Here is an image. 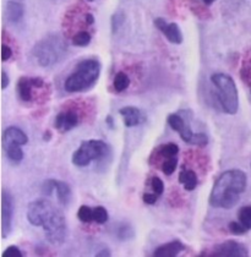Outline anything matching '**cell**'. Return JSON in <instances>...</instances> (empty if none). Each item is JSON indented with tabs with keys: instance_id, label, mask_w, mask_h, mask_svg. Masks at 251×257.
Listing matches in <instances>:
<instances>
[{
	"instance_id": "4dcf8cb0",
	"label": "cell",
	"mask_w": 251,
	"mask_h": 257,
	"mask_svg": "<svg viewBox=\"0 0 251 257\" xmlns=\"http://www.w3.org/2000/svg\"><path fill=\"white\" fill-rule=\"evenodd\" d=\"M191 145H196V146H206L208 144V138L206 134H194V138H192Z\"/></svg>"
},
{
	"instance_id": "3957f363",
	"label": "cell",
	"mask_w": 251,
	"mask_h": 257,
	"mask_svg": "<svg viewBox=\"0 0 251 257\" xmlns=\"http://www.w3.org/2000/svg\"><path fill=\"white\" fill-rule=\"evenodd\" d=\"M100 63L96 59L82 60L64 82V88L69 93L87 91L99 79Z\"/></svg>"
},
{
	"instance_id": "6da1fadb",
	"label": "cell",
	"mask_w": 251,
	"mask_h": 257,
	"mask_svg": "<svg viewBox=\"0 0 251 257\" xmlns=\"http://www.w3.org/2000/svg\"><path fill=\"white\" fill-rule=\"evenodd\" d=\"M27 220L33 227H42L46 239L53 245H61L66 237L65 217L52 202L38 198L27 207Z\"/></svg>"
},
{
	"instance_id": "4316f807",
	"label": "cell",
	"mask_w": 251,
	"mask_h": 257,
	"mask_svg": "<svg viewBox=\"0 0 251 257\" xmlns=\"http://www.w3.org/2000/svg\"><path fill=\"white\" fill-rule=\"evenodd\" d=\"M93 220L98 224H104L108 220V212L107 209L102 206H98V207L93 208Z\"/></svg>"
},
{
	"instance_id": "ffe728a7",
	"label": "cell",
	"mask_w": 251,
	"mask_h": 257,
	"mask_svg": "<svg viewBox=\"0 0 251 257\" xmlns=\"http://www.w3.org/2000/svg\"><path fill=\"white\" fill-rule=\"evenodd\" d=\"M5 151H7L8 158L10 159L13 163H20L24 159V151H22L21 146L19 145H9V146H4Z\"/></svg>"
},
{
	"instance_id": "52a82bcc",
	"label": "cell",
	"mask_w": 251,
	"mask_h": 257,
	"mask_svg": "<svg viewBox=\"0 0 251 257\" xmlns=\"http://www.w3.org/2000/svg\"><path fill=\"white\" fill-rule=\"evenodd\" d=\"M249 255L246 246L242 242L235 241V240H228L222 244L216 245L211 250L210 255L213 257H246Z\"/></svg>"
},
{
	"instance_id": "60d3db41",
	"label": "cell",
	"mask_w": 251,
	"mask_h": 257,
	"mask_svg": "<svg viewBox=\"0 0 251 257\" xmlns=\"http://www.w3.org/2000/svg\"><path fill=\"white\" fill-rule=\"evenodd\" d=\"M213 2H216V0H203V3H205L206 5H211Z\"/></svg>"
},
{
	"instance_id": "603a6c76",
	"label": "cell",
	"mask_w": 251,
	"mask_h": 257,
	"mask_svg": "<svg viewBox=\"0 0 251 257\" xmlns=\"http://www.w3.org/2000/svg\"><path fill=\"white\" fill-rule=\"evenodd\" d=\"M239 222L244 225L247 230L251 229V206H242L238 212Z\"/></svg>"
},
{
	"instance_id": "44dd1931",
	"label": "cell",
	"mask_w": 251,
	"mask_h": 257,
	"mask_svg": "<svg viewBox=\"0 0 251 257\" xmlns=\"http://www.w3.org/2000/svg\"><path fill=\"white\" fill-rule=\"evenodd\" d=\"M113 86H114V88H115L116 92L125 91V89L130 86L129 76H128L125 72H121V71L118 72V74L115 75V77H114Z\"/></svg>"
},
{
	"instance_id": "9c48e42d",
	"label": "cell",
	"mask_w": 251,
	"mask_h": 257,
	"mask_svg": "<svg viewBox=\"0 0 251 257\" xmlns=\"http://www.w3.org/2000/svg\"><path fill=\"white\" fill-rule=\"evenodd\" d=\"M155 26L166 36V38L173 44L183 43V33H181L180 27L177 24L172 22L168 24L163 18H157L155 20Z\"/></svg>"
},
{
	"instance_id": "ac0fdd59",
	"label": "cell",
	"mask_w": 251,
	"mask_h": 257,
	"mask_svg": "<svg viewBox=\"0 0 251 257\" xmlns=\"http://www.w3.org/2000/svg\"><path fill=\"white\" fill-rule=\"evenodd\" d=\"M179 183L183 184L184 188L188 191H194L197 188L199 179H197L196 173L194 170H184L179 175Z\"/></svg>"
},
{
	"instance_id": "74e56055",
	"label": "cell",
	"mask_w": 251,
	"mask_h": 257,
	"mask_svg": "<svg viewBox=\"0 0 251 257\" xmlns=\"http://www.w3.org/2000/svg\"><path fill=\"white\" fill-rule=\"evenodd\" d=\"M85 19H86V22H87L88 25H92L94 22V18H93V15H91V14H87V15L85 16Z\"/></svg>"
},
{
	"instance_id": "cb8c5ba5",
	"label": "cell",
	"mask_w": 251,
	"mask_h": 257,
	"mask_svg": "<svg viewBox=\"0 0 251 257\" xmlns=\"http://www.w3.org/2000/svg\"><path fill=\"white\" fill-rule=\"evenodd\" d=\"M91 42V35L86 31H81V32L76 33L72 38V44L76 47H86L88 46Z\"/></svg>"
},
{
	"instance_id": "7c38bea8",
	"label": "cell",
	"mask_w": 251,
	"mask_h": 257,
	"mask_svg": "<svg viewBox=\"0 0 251 257\" xmlns=\"http://www.w3.org/2000/svg\"><path fill=\"white\" fill-rule=\"evenodd\" d=\"M77 124H79V115H77V113L71 110L59 113L54 121V126L61 131V133L72 130V128L77 126Z\"/></svg>"
},
{
	"instance_id": "f1b7e54d",
	"label": "cell",
	"mask_w": 251,
	"mask_h": 257,
	"mask_svg": "<svg viewBox=\"0 0 251 257\" xmlns=\"http://www.w3.org/2000/svg\"><path fill=\"white\" fill-rule=\"evenodd\" d=\"M151 186H152L153 192H156L160 196L164 192V184L158 177H153L151 179Z\"/></svg>"
},
{
	"instance_id": "f546056e",
	"label": "cell",
	"mask_w": 251,
	"mask_h": 257,
	"mask_svg": "<svg viewBox=\"0 0 251 257\" xmlns=\"http://www.w3.org/2000/svg\"><path fill=\"white\" fill-rule=\"evenodd\" d=\"M54 191H55L54 179H49V180H46L43 184H42V192H43L46 196H50Z\"/></svg>"
},
{
	"instance_id": "e0dca14e",
	"label": "cell",
	"mask_w": 251,
	"mask_h": 257,
	"mask_svg": "<svg viewBox=\"0 0 251 257\" xmlns=\"http://www.w3.org/2000/svg\"><path fill=\"white\" fill-rule=\"evenodd\" d=\"M25 14V9L24 5L19 2H9L8 3L7 7V15H8V20L13 24H16L24 18Z\"/></svg>"
},
{
	"instance_id": "d6986e66",
	"label": "cell",
	"mask_w": 251,
	"mask_h": 257,
	"mask_svg": "<svg viewBox=\"0 0 251 257\" xmlns=\"http://www.w3.org/2000/svg\"><path fill=\"white\" fill-rule=\"evenodd\" d=\"M115 234L120 241H128V240H131L135 236V230H134V228L131 227L129 223H121L116 228Z\"/></svg>"
},
{
	"instance_id": "7a4b0ae2",
	"label": "cell",
	"mask_w": 251,
	"mask_h": 257,
	"mask_svg": "<svg viewBox=\"0 0 251 257\" xmlns=\"http://www.w3.org/2000/svg\"><path fill=\"white\" fill-rule=\"evenodd\" d=\"M246 184L247 177L242 170L230 169L222 173L211 190L210 205L216 208H233L240 200Z\"/></svg>"
},
{
	"instance_id": "5bb4252c",
	"label": "cell",
	"mask_w": 251,
	"mask_h": 257,
	"mask_svg": "<svg viewBox=\"0 0 251 257\" xmlns=\"http://www.w3.org/2000/svg\"><path fill=\"white\" fill-rule=\"evenodd\" d=\"M119 114L124 119V124L127 127H134L145 122V115L140 109L136 107H124L119 110Z\"/></svg>"
},
{
	"instance_id": "2e32d148",
	"label": "cell",
	"mask_w": 251,
	"mask_h": 257,
	"mask_svg": "<svg viewBox=\"0 0 251 257\" xmlns=\"http://www.w3.org/2000/svg\"><path fill=\"white\" fill-rule=\"evenodd\" d=\"M55 192H57V197L60 205L68 206L71 202L72 191L69 184H66L65 181L55 180Z\"/></svg>"
},
{
	"instance_id": "1f68e13d",
	"label": "cell",
	"mask_w": 251,
	"mask_h": 257,
	"mask_svg": "<svg viewBox=\"0 0 251 257\" xmlns=\"http://www.w3.org/2000/svg\"><path fill=\"white\" fill-rule=\"evenodd\" d=\"M124 21H125V18L122 14L120 13L115 14V15L111 18V29H113V32H116V31L120 29L121 25L124 24Z\"/></svg>"
},
{
	"instance_id": "8d00e7d4",
	"label": "cell",
	"mask_w": 251,
	"mask_h": 257,
	"mask_svg": "<svg viewBox=\"0 0 251 257\" xmlns=\"http://www.w3.org/2000/svg\"><path fill=\"white\" fill-rule=\"evenodd\" d=\"M105 122H107V125L110 128L114 127V120H113V116H111V115H108L107 116V119H105Z\"/></svg>"
},
{
	"instance_id": "8992f818",
	"label": "cell",
	"mask_w": 251,
	"mask_h": 257,
	"mask_svg": "<svg viewBox=\"0 0 251 257\" xmlns=\"http://www.w3.org/2000/svg\"><path fill=\"white\" fill-rule=\"evenodd\" d=\"M108 155V145L100 140L83 141L72 155V163L77 167H87L92 162L102 161Z\"/></svg>"
},
{
	"instance_id": "7402d4cb",
	"label": "cell",
	"mask_w": 251,
	"mask_h": 257,
	"mask_svg": "<svg viewBox=\"0 0 251 257\" xmlns=\"http://www.w3.org/2000/svg\"><path fill=\"white\" fill-rule=\"evenodd\" d=\"M157 152L160 153L161 157H164V158L177 157L178 152H179V147H178V145L175 144L162 145L160 149L157 150Z\"/></svg>"
},
{
	"instance_id": "83f0119b",
	"label": "cell",
	"mask_w": 251,
	"mask_h": 257,
	"mask_svg": "<svg viewBox=\"0 0 251 257\" xmlns=\"http://www.w3.org/2000/svg\"><path fill=\"white\" fill-rule=\"evenodd\" d=\"M228 228H229V231L231 234H234V235H244L247 231V229L240 222H230Z\"/></svg>"
},
{
	"instance_id": "30bf717a",
	"label": "cell",
	"mask_w": 251,
	"mask_h": 257,
	"mask_svg": "<svg viewBox=\"0 0 251 257\" xmlns=\"http://www.w3.org/2000/svg\"><path fill=\"white\" fill-rule=\"evenodd\" d=\"M44 85L43 80L40 77H21L18 81V94L24 102H30L33 98L32 89L41 88Z\"/></svg>"
},
{
	"instance_id": "f35d334b",
	"label": "cell",
	"mask_w": 251,
	"mask_h": 257,
	"mask_svg": "<svg viewBox=\"0 0 251 257\" xmlns=\"http://www.w3.org/2000/svg\"><path fill=\"white\" fill-rule=\"evenodd\" d=\"M96 256H98V257H100V256H110V251L109 250H102V251H99L98 253H97Z\"/></svg>"
},
{
	"instance_id": "4fadbf2b",
	"label": "cell",
	"mask_w": 251,
	"mask_h": 257,
	"mask_svg": "<svg viewBox=\"0 0 251 257\" xmlns=\"http://www.w3.org/2000/svg\"><path fill=\"white\" fill-rule=\"evenodd\" d=\"M3 142H4V146H9V145L25 146V145L29 144V138H27L26 134L20 127L10 126L4 131Z\"/></svg>"
},
{
	"instance_id": "484cf974",
	"label": "cell",
	"mask_w": 251,
	"mask_h": 257,
	"mask_svg": "<svg viewBox=\"0 0 251 257\" xmlns=\"http://www.w3.org/2000/svg\"><path fill=\"white\" fill-rule=\"evenodd\" d=\"M77 218L82 223H91L93 220V209H91L88 206H81L77 211Z\"/></svg>"
},
{
	"instance_id": "836d02e7",
	"label": "cell",
	"mask_w": 251,
	"mask_h": 257,
	"mask_svg": "<svg viewBox=\"0 0 251 257\" xmlns=\"http://www.w3.org/2000/svg\"><path fill=\"white\" fill-rule=\"evenodd\" d=\"M158 197H160V195H157L156 192H153V194H144L142 201H144L146 205H155V203L157 202Z\"/></svg>"
},
{
	"instance_id": "5b68a950",
	"label": "cell",
	"mask_w": 251,
	"mask_h": 257,
	"mask_svg": "<svg viewBox=\"0 0 251 257\" xmlns=\"http://www.w3.org/2000/svg\"><path fill=\"white\" fill-rule=\"evenodd\" d=\"M211 82L217 89V99L224 113L234 115L239 109V94L235 82L229 75L213 74L211 76Z\"/></svg>"
},
{
	"instance_id": "d4e9b609",
	"label": "cell",
	"mask_w": 251,
	"mask_h": 257,
	"mask_svg": "<svg viewBox=\"0 0 251 257\" xmlns=\"http://www.w3.org/2000/svg\"><path fill=\"white\" fill-rule=\"evenodd\" d=\"M177 166H178V159L177 157H172V158H167L166 161L163 162L162 164V172L164 173V175H172L173 173L177 170Z\"/></svg>"
},
{
	"instance_id": "9a60e30c",
	"label": "cell",
	"mask_w": 251,
	"mask_h": 257,
	"mask_svg": "<svg viewBox=\"0 0 251 257\" xmlns=\"http://www.w3.org/2000/svg\"><path fill=\"white\" fill-rule=\"evenodd\" d=\"M185 250V245L180 240H173L171 242L161 245L153 252V256L156 257H175L178 256L181 251Z\"/></svg>"
},
{
	"instance_id": "ab89813d",
	"label": "cell",
	"mask_w": 251,
	"mask_h": 257,
	"mask_svg": "<svg viewBox=\"0 0 251 257\" xmlns=\"http://www.w3.org/2000/svg\"><path fill=\"white\" fill-rule=\"evenodd\" d=\"M50 139H52V134H50V131H46V133H44L43 140L44 141H49Z\"/></svg>"
},
{
	"instance_id": "d6a6232c",
	"label": "cell",
	"mask_w": 251,
	"mask_h": 257,
	"mask_svg": "<svg viewBox=\"0 0 251 257\" xmlns=\"http://www.w3.org/2000/svg\"><path fill=\"white\" fill-rule=\"evenodd\" d=\"M3 257H21L22 256V252L21 250L19 248L18 246H9L7 248V250L3 252Z\"/></svg>"
},
{
	"instance_id": "ba28073f",
	"label": "cell",
	"mask_w": 251,
	"mask_h": 257,
	"mask_svg": "<svg viewBox=\"0 0 251 257\" xmlns=\"http://www.w3.org/2000/svg\"><path fill=\"white\" fill-rule=\"evenodd\" d=\"M14 218V198L10 192L3 190L2 192V234L3 237H8L13 229Z\"/></svg>"
},
{
	"instance_id": "277c9868",
	"label": "cell",
	"mask_w": 251,
	"mask_h": 257,
	"mask_svg": "<svg viewBox=\"0 0 251 257\" xmlns=\"http://www.w3.org/2000/svg\"><path fill=\"white\" fill-rule=\"evenodd\" d=\"M68 48L65 42L58 35H50L33 47L32 54L43 68H50L65 58Z\"/></svg>"
},
{
	"instance_id": "8fae6325",
	"label": "cell",
	"mask_w": 251,
	"mask_h": 257,
	"mask_svg": "<svg viewBox=\"0 0 251 257\" xmlns=\"http://www.w3.org/2000/svg\"><path fill=\"white\" fill-rule=\"evenodd\" d=\"M168 124L173 130L179 133L180 138L184 142L190 144L192 138H194V133H192L189 124H186L185 120L181 118L179 114H171V115L168 116Z\"/></svg>"
},
{
	"instance_id": "d590c367",
	"label": "cell",
	"mask_w": 251,
	"mask_h": 257,
	"mask_svg": "<svg viewBox=\"0 0 251 257\" xmlns=\"http://www.w3.org/2000/svg\"><path fill=\"white\" fill-rule=\"evenodd\" d=\"M9 83H10L9 76H8L7 72H5L4 70H3V71H2V88L5 89V88L8 87V86H9Z\"/></svg>"
},
{
	"instance_id": "e575fe53",
	"label": "cell",
	"mask_w": 251,
	"mask_h": 257,
	"mask_svg": "<svg viewBox=\"0 0 251 257\" xmlns=\"http://www.w3.org/2000/svg\"><path fill=\"white\" fill-rule=\"evenodd\" d=\"M11 57H13V50H11L10 47L3 44V48H2V59H3V61L9 60Z\"/></svg>"
}]
</instances>
